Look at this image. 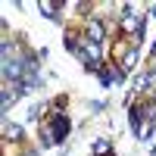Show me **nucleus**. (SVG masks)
<instances>
[{"label": "nucleus", "mask_w": 156, "mask_h": 156, "mask_svg": "<svg viewBox=\"0 0 156 156\" xmlns=\"http://www.w3.org/2000/svg\"><path fill=\"white\" fill-rule=\"evenodd\" d=\"M50 128H53V137L56 140H66V134H69V115H53V125H50Z\"/></svg>", "instance_id": "nucleus-1"}, {"label": "nucleus", "mask_w": 156, "mask_h": 156, "mask_svg": "<svg viewBox=\"0 0 156 156\" xmlns=\"http://www.w3.org/2000/svg\"><path fill=\"white\" fill-rule=\"evenodd\" d=\"M3 78H12V81L25 78V66L16 62V59H6V62H3Z\"/></svg>", "instance_id": "nucleus-2"}, {"label": "nucleus", "mask_w": 156, "mask_h": 156, "mask_svg": "<svg viewBox=\"0 0 156 156\" xmlns=\"http://www.w3.org/2000/svg\"><path fill=\"white\" fill-rule=\"evenodd\" d=\"M100 81H103V87H109V84H115V81H122V69H115V66L100 69Z\"/></svg>", "instance_id": "nucleus-3"}, {"label": "nucleus", "mask_w": 156, "mask_h": 156, "mask_svg": "<svg viewBox=\"0 0 156 156\" xmlns=\"http://www.w3.org/2000/svg\"><path fill=\"white\" fill-rule=\"evenodd\" d=\"M150 131H153V109L147 106V115H144V122L137 125V137H140V140H147V137H150Z\"/></svg>", "instance_id": "nucleus-4"}, {"label": "nucleus", "mask_w": 156, "mask_h": 156, "mask_svg": "<svg viewBox=\"0 0 156 156\" xmlns=\"http://www.w3.org/2000/svg\"><path fill=\"white\" fill-rule=\"evenodd\" d=\"M87 41H94V44L103 41V22H97V19L87 22Z\"/></svg>", "instance_id": "nucleus-5"}, {"label": "nucleus", "mask_w": 156, "mask_h": 156, "mask_svg": "<svg viewBox=\"0 0 156 156\" xmlns=\"http://www.w3.org/2000/svg\"><path fill=\"white\" fill-rule=\"evenodd\" d=\"M106 153H109V140H106V137L94 140V156H106Z\"/></svg>", "instance_id": "nucleus-6"}, {"label": "nucleus", "mask_w": 156, "mask_h": 156, "mask_svg": "<svg viewBox=\"0 0 156 156\" xmlns=\"http://www.w3.org/2000/svg\"><path fill=\"white\" fill-rule=\"evenodd\" d=\"M3 134H6L9 140H19V137H22V131H19V125H9V122L3 125Z\"/></svg>", "instance_id": "nucleus-7"}, {"label": "nucleus", "mask_w": 156, "mask_h": 156, "mask_svg": "<svg viewBox=\"0 0 156 156\" xmlns=\"http://www.w3.org/2000/svg\"><path fill=\"white\" fill-rule=\"evenodd\" d=\"M41 12H44L47 19H56V3H50V0H44V3H41Z\"/></svg>", "instance_id": "nucleus-8"}, {"label": "nucleus", "mask_w": 156, "mask_h": 156, "mask_svg": "<svg viewBox=\"0 0 156 156\" xmlns=\"http://www.w3.org/2000/svg\"><path fill=\"white\" fill-rule=\"evenodd\" d=\"M153 53H156V44H153Z\"/></svg>", "instance_id": "nucleus-9"}]
</instances>
